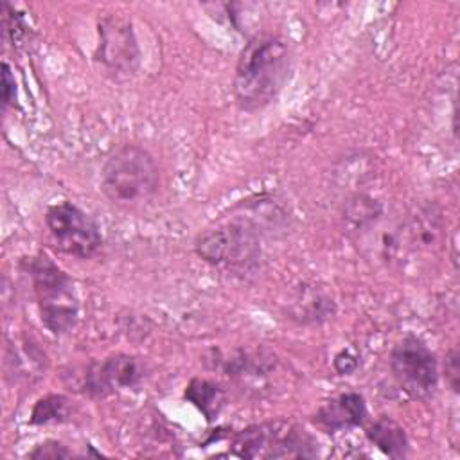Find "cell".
I'll return each mask as SVG.
<instances>
[{
    "label": "cell",
    "instance_id": "obj_1",
    "mask_svg": "<svg viewBox=\"0 0 460 460\" xmlns=\"http://www.w3.org/2000/svg\"><path fill=\"white\" fill-rule=\"evenodd\" d=\"M291 70V49L277 34H257L243 47L235 74L234 95L246 111L270 104L286 84Z\"/></svg>",
    "mask_w": 460,
    "mask_h": 460
},
{
    "label": "cell",
    "instance_id": "obj_2",
    "mask_svg": "<svg viewBox=\"0 0 460 460\" xmlns=\"http://www.w3.org/2000/svg\"><path fill=\"white\" fill-rule=\"evenodd\" d=\"M160 185V172L153 155L138 144H122L104 160L101 189L104 196L120 207L149 201Z\"/></svg>",
    "mask_w": 460,
    "mask_h": 460
},
{
    "label": "cell",
    "instance_id": "obj_3",
    "mask_svg": "<svg viewBox=\"0 0 460 460\" xmlns=\"http://www.w3.org/2000/svg\"><path fill=\"white\" fill-rule=\"evenodd\" d=\"M25 271L32 280L40 316L52 334H65L77 323L79 300L72 279L47 255L29 257Z\"/></svg>",
    "mask_w": 460,
    "mask_h": 460
},
{
    "label": "cell",
    "instance_id": "obj_4",
    "mask_svg": "<svg viewBox=\"0 0 460 460\" xmlns=\"http://www.w3.org/2000/svg\"><path fill=\"white\" fill-rule=\"evenodd\" d=\"M314 440L291 424H261L243 429L234 444L232 453L241 458H286L314 456Z\"/></svg>",
    "mask_w": 460,
    "mask_h": 460
},
{
    "label": "cell",
    "instance_id": "obj_5",
    "mask_svg": "<svg viewBox=\"0 0 460 460\" xmlns=\"http://www.w3.org/2000/svg\"><path fill=\"white\" fill-rule=\"evenodd\" d=\"M194 248L203 261L219 268H248L261 252L253 228L244 221L226 223L203 232L196 239Z\"/></svg>",
    "mask_w": 460,
    "mask_h": 460
},
{
    "label": "cell",
    "instance_id": "obj_6",
    "mask_svg": "<svg viewBox=\"0 0 460 460\" xmlns=\"http://www.w3.org/2000/svg\"><path fill=\"white\" fill-rule=\"evenodd\" d=\"M45 225L50 239L63 253L88 259L102 244V237L95 221L70 201H61L49 207Z\"/></svg>",
    "mask_w": 460,
    "mask_h": 460
},
{
    "label": "cell",
    "instance_id": "obj_7",
    "mask_svg": "<svg viewBox=\"0 0 460 460\" xmlns=\"http://www.w3.org/2000/svg\"><path fill=\"white\" fill-rule=\"evenodd\" d=\"M390 370L399 386L415 399L433 394L438 383L437 358L417 336H404L394 345Z\"/></svg>",
    "mask_w": 460,
    "mask_h": 460
},
{
    "label": "cell",
    "instance_id": "obj_8",
    "mask_svg": "<svg viewBox=\"0 0 460 460\" xmlns=\"http://www.w3.org/2000/svg\"><path fill=\"white\" fill-rule=\"evenodd\" d=\"M95 59L113 77L131 75L140 61V50L131 22L119 14L99 20V45Z\"/></svg>",
    "mask_w": 460,
    "mask_h": 460
},
{
    "label": "cell",
    "instance_id": "obj_9",
    "mask_svg": "<svg viewBox=\"0 0 460 460\" xmlns=\"http://www.w3.org/2000/svg\"><path fill=\"white\" fill-rule=\"evenodd\" d=\"M142 379L144 367L135 356L113 354L86 368L83 386L93 397H106L122 388H135Z\"/></svg>",
    "mask_w": 460,
    "mask_h": 460
},
{
    "label": "cell",
    "instance_id": "obj_10",
    "mask_svg": "<svg viewBox=\"0 0 460 460\" xmlns=\"http://www.w3.org/2000/svg\"><path fill=\"white\" fill-rule=\"evenodd\" d=\"M401 257L406 252H433L440 246L444 221L442 214L435 205H424L415 208L397 226Z\"/></svg>",
    "mask_w": 460,
    "mask_h": 460
},
{
    "label": "cell",
    "instance_id": "obj_11",
    "mask_svg": "<svg viewBox=\"0 0 460 460\" xmlns=\"http://www.w3.org/2000/svg\"><path fill=\"white\" fill-rule=\"evenodd\" d=\"M367 417L365 399L356 392H345L325 401L314 413L313 422L329 433L356 428Z\"/></svg>",
    "mask_w": 460,
    "mask_h": 460
},
{
    "label": "cell",
    "instance_id": "obj_12",
    "mask_svg": "<svg viewBox=\"0 0 460 460\" xmlns=\"http://www.w3.org/2000/svg\"><path fill=\"white\" fill-rule=\"evenodd\" d=\"M367 437L386 456L402 458L410 451V442H408L406 431L392 417H386V415L377 417L367 428Z\"/></svg>",
    "mask_w": 460,
    "mask_h": 460
},
{
    "label": "cell",
    "instance_id": "obj_13",
    "mask_svg": "<svg viewBox=\"0 0 460 460\" xmlns=\"http://www.w3.org/2000/svg\"><path fill=\"white\" fill-rule=\"evenodd\" d=\"M185 399L190 401L210 422L214 417L219 415L225 404V392L221 390L219 385L196 377L187 385Z\"/></svg>",
    "mask_w": 460,
    "mask_h": 460
},
{
    "label": "cell",
    "instance_id": "obj_14",
    "mask_svg": "<svg viewBox=\"0 0 460 460\" xmlns=\"http://www.w3.org/2000/svg\"><path fill=\"white\" fill-rule=\"evenodd\" d=\"M70 413L68 399L63 395H47L40 399L31 413L32 424H49V422H63Z\"/></svg>",
    "mask_w": 460,
    "mask_h": 460
},
{
    "label": "cell",
    "instance_id": "obj_15",
    "mask_svg": "<svg viewBox=\"0 0 460 460\" xmlns=\"http://www.w3.org/2000/svg\"><path fill=\"white\" fill-rule=\"evenodd\" d=\"M296 305V316H300V322H318L323 318H329L332 314V300H329L322 293L309 291L307 295H302V302H295Z\"/></svg>",
    "mask_w": 460,
    "mask_h": 460
},
{
    "label": "cell",
    "instance_id": "obj_16",
    "mask_svg": "<svg viewBox=\"0 0 460 460\" xmlns=\"http://www.w3.org/2000/svg\"><path fill=\"white\" fill-rule=\"evenodd\" d=\"M31 458H68L72 456V453L59 442L56 440H49L45 444L36 446L34 451L29 453Z\"/></svg>",
    "mask_w": 460,
    "mask_h": 460
},
{
    "label": "cell",
    "instance_id": "obj_17",
    "mask_svg": "<svg viewBox=\"0 0 460 460\" xmlns=\"http://www.w3.org/2000/svg\"><path fill=\"white\" fill-rule=\"evenodd\" d=\"M14 97H16V81L11 72V66L7 63H4L2 65V104H4V108L13 104Z\"/></svg>",
    "mask_w": 460,
    "mask_h": 460
},
{
    "label": "cell",
    "instance_id": "obj_18",
    "mask_svg": "<svg viewBox=\"0 0 460 460\" xmlns=\"http://www.w3.org/2000/svg\"><path fill=\"white\" fill-rule=\"evenodd\" d=\"M458 350L451 349L446 356V379L453 392H458V377H460V367H458Z\"/></svg>",
    "mask_w": 460,
    "mask_h": 460
},
{
    "label": "cell",
    "instance_id": "obj_19",
    "mask_svg": "<svg viewBox=\"0 0 460 460\" xmlns=\"http://www.w3.org/2000/svg\"><path fill=\"white\" fill-rule=\"evenodd\" d=\"M334 368L341 374V376H349L358 368V359L350 350H341L336 354L334 358Z\"/></svg>",
    "mask_w": 460,
    "mask_h": 460
}]
</instances>
